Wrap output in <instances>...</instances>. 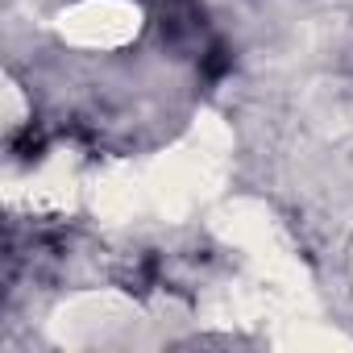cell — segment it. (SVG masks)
Masks as SVG:
<instances>
[{"mask_svg": "<svg viewBox=\"0 0 353 353\" xmlns=\"http://www.w3.org/2000/svg\"><path fill=\"white\" fill-rule=\"evenodd\" d=\"M200 71H204V79H221V75L229 71V54H225L221 46H212V50L200 59Z\"/></svg>", "mask_w": 353, "mask_h": 353, "instance_id": "obj_1", "label": "cell"}]
</instances>
